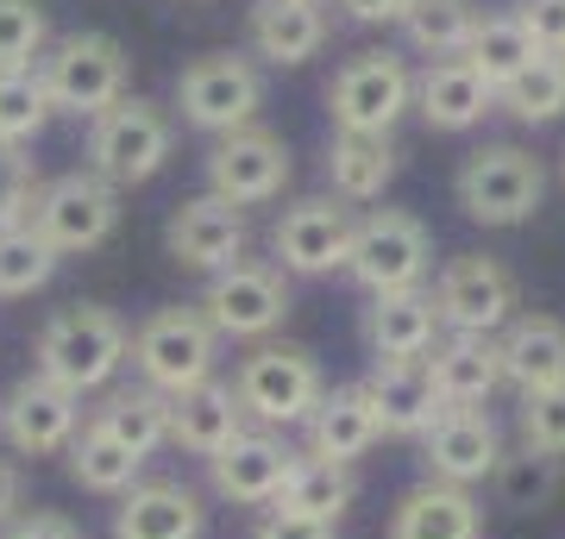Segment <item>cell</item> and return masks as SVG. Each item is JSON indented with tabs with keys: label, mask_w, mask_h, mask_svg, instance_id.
<instances>
[{
	"label": "cell",
	"mask_w": 565,
	"mask_h": 539,
	"mask_svg": "<svg viewBox=\"0 0 565 539\" xmlns=\"http://www.w3.org/2000/svg\"><path fill=\"white\" fill-rule=\"evenodd\" d=\"M0 539H82V527L70 515H57V508H32L13 527H0Z\"/></svg>",
	"instance_id": "obj_44"
},
{
	"label": "cell",
	"mask_w": 565,
	"mask_h": 539,
	"mask_svg": "<svg viewBox=\"0 0 565 539\" xmlns=\"http://www.w3.org/2000/svg\"><path fill=\"white\" fill-rule=\"evenodd\" d=\"M497 358H503V382L515 396H541L565 382V320L553 314H515L497 333Z\"/></svg>",
	"instance_id": "obj_21"
},
{
	"label": "cell",
	"mask_w": 565,
	"mask_h": 539,
	"mask_svg": "<svg viewBox=\"0 0 565 539\" xmlns=\"http://www.w3.org/2000/svg\"><path fill=\"white\" fill-rule=\"evenodd\" d=\"M264 107V69L239 51H202L195 63H182L177 76V114L182 126H195L207 139H226L239 126L258 120Z\"/></svg>",
	"instance_id": "obj_6"
},
{
	"label": "cell",
	"mask_w": 565,
	"mask_h": 539,
	"mask_svg": "<svg viewBox=\"0 0 565 539\" xmlns=\"http://www.w3.org/2000/svg\"><path fill=\"white\" fill-rule=\"evenodd\" d=\"M126 352H132V333H126V320L114 308L70 301V308L44 320L39 345H32V370L51 377L57 389H70V396H95V389L120 377Z\"/></svg>",
	"instance_id": "obj_1"
},
{
	"label": "cell",
	"mask_w": 565,
	"mask_h": 539,
	"mask_svg": "<svg viewBox=\"0 0 565 539\" xmlns=\"http://www.w3.org/2000/svg\"><path fill=\"white\" fill-rule=\"evenodd\" d=\"M39 195L44 182H39V163H32V144H0V233L32 226Z\"/></svg>",
	"instance_id": "obj_40"
},
{
	"label": "cell",
	"mask_w": 565,
	"mask_h": 539,
	"mask_svg": "<svg viewBox=\"0 0 565 539\" xmlns=\"http://www.w3.org/2000/svg\"><path fill=\"white\" fill-rule=\"evenodd\" d=\"M88 427H102L107 440H120L132 459H151L158 445H170V396H158L151 382L107 389L102 408L88 414Z\"/></svg>",
	"instance_id": "obj_29"
},
{
	"label": "cell",
	"mask_w": 565,
	"mask_h": 539,
	"mask_svg": "<svg viewBox=\"0 0 565 539\" xmlns=\"http://www.w3.org/2000/svg\"><path fill=\"white\" fill-rule=\"evenodd\" d=\"M296 464H302V452L282 440V433H270V427H245L239 440L207 464V477H214V496L233 502V508H277L282 483H289Z\"/></svg>",
	"instance_id": "obj_17"
},
{
	"label": "cell",
	"mask_w": 565,
	"mask_h": 539,
	"mask_svg": "<svg viewBox=\"0 0 565 539\" xmlns=\"http://www.w3.org/2000/svg\"><path fill=\"white\" fill-rule=\"evenodd\" d=\"M434 270V239L427 226L403 207H377L364 214L345 251V277L359 282L364 295H396V289H422Z\"/></svg>",
	"instance_id": "obj_9"
},
{
	"label": "cell",
	"mask_w": 565,
	"mask_h": 539,
	"mask_svg": "<svg viewBox=\"0 0 565 539\" xmlns=\"http://www.w3.org/2000/svg\"><path fill=\"white\" fill-rule=\"evenodd\" d=\"M396 163H403V151H396V139H359V132H333V144H327V188H333V201H377L396 182Z\"/></svg>",
	"instance_id": "obj_30"
},
{
	"label": "cell",
	"mask_w": 565,
	"mask_h": 539,
	"mask_svg": "<svg viewBox=\"0 0 565 539\" xmlns=\"http://www.w3.org/2000/svg\"><path fill=\"white\" fill-rule=\"evenodd\" d=\"M497 107L522 126H553L565 114V57H546L541 51L522 76H509L503 88H497Z\"/></svg>",
	"instance_id": "obj_36"
},
{
	"label": "cell",
	"mask_w": 565,
	"mask_h": 539,
	"mask_svg": "<svg viewBox=\"0 0 565 539\" xmlns=\"http://www.w3.org/2000/svg\"><path fill=\"white\" fill-rule=\"evenodd\" d=\"M233 396H239L245 420H258V427L277 433V427H308V414H315L321 396H327V382H321L315 352L264 339L252 358H239V370H233Z\"/></svg>",
	"instance_id": "obj_5"
},
{
	"label": "cell",
	"mask_w": 565,
	"mask_h": 539,
	"mask_svg": "<svg viewBox=\"0 0 565 539\" xmlns=\"http://www.w3.org/2000/svg\"><path fill=\"white\" fill-rule=\"evenodd\" d=\"M170 144H177V120L158 100L120 95L107 114L88 120V170L107 176L114 188H139L170 163Z\"/></svg>",
	"instance_id": "obj_3"
},
{
	"label": "cell",
	"mask_w": 565,
	"mask_h": 539,
	"mask_svg": "<svg viewBox=\"0 0 565 539\" xmlns=\"http://www.w3.org/2000/svg\"><path fill=\"white\" fill-rule=\"evenodd\" d=\"M195 308H202V320L221 333V339L264 345L282 320H289V282H282L277 263L239 258L233 270L207 277V289H202V301H195Z\"/></svg>",
	"instance_id": "obj_12"
},
{
	"label": "cell",
	"mask_w": 565,
	"mask_h": 539,
	"mask_svg": "<svg viewBox=\"0 0 565 539\" xmlns=\"http://www.w3.org/2000/svg\"><path fill=\"white\" fill-rule=\"evenodd\" d=\"M465 220L478 226H527L546 201V170L522 144H478L452 176Z\"/></svg>",
	"instance_id": "obj_4"
},
{
	"label": "cell",
	"mask_w": 565,
	"mask_h": 539,
	"mask_svg": "<svg viewBox=\"0 0 565 539\" xmlns=\"http://www.w3.org/2000/svg\"><path fill=\"white\" fill-rule=\"evenodd\" d=\"M51 120H57V107H51L39 63L32 69H0V144H32Z\"/></svg>",
	"instance_id": "obj_37"
},
{
	"label": "cell",
	"mask_w": 565,
	"mask_h": 539,
	"mask_svg": "<svg viewBox=\"0 0 565 539\" xmlns=\"http://www.w3.org/2000/svg\"><path fill=\"white\" fill-rule=\"evenodd\" d=\"M427 370H434V389H440L446 408H484V401L503 389L497 339H478V333H446V339L427 352Z\"/></svg>",
	"instance_id": "obj_28"
},
{
	"label": "cell",
	"mask_w": 565,
	"mask_h": 539,
	"mask_svg": "<svg viewBox=\"0 0 565 539\" xmlns=\"http://www.w3.org/2000/svg\"><path fill=\"white\" fill-rule=\"evenodd\" d=\"M20 502H25V471L13 459H0V527L20 520Z\"/></svg>",
	"instance_id": "obj_46"
},
{
	"label": "cell",
	"mask_w": 565,
	"mask_h": 539,
	"mask_svg": "<svg viewBox=\"0 0 565 539\" xmlns=\"http://www.w3.org/2000/svg\"><path fill=\"white\" fill-rule=\"evenodd\" d=\"M377 440H384V427H377V408H371V396H364V382L327 389L321 408L308 414V459L359 464Z\"/></svg>",
	"instance_id": "obj_25"
},
{
	"label": "cell",
	"mask_w": 565,
	"mask_h": 539,
	"mask_svg": "<svg viewBox=\"0 0 565 539\" xmlns=\"http://www.w3.org/2000/svg\"><path fill=\"white\" fill-rule=\"evenodd\" d=\"M364 396H371V408H377V427L396 433V440H422L427 427L446 414V401H440V389H434L427 358L377 364V370L364 377Z\"/></svg>",
	"instance_id": "obj_20"
},
{
	"label": "cell",
	"mask_w": 565,
	"mask_h": 539,
	"mask_svg": "<svg viewBox=\"0 0 565 539\" xmlns=\"http://www.w3.org/2000/svg\"><path fill=\"white\" fill-rule=\"evenodd\" d=\"M490 107H497V88H490L465 57H440L415 76V114H422L434 132H471Z\"/></svg>",
	"instance_id": "obj_24"
},
{
	"label": "cell",
	"mask_w": 565,
	"mask_h": 539,
	"mask_svg": "<svg viewBox=\"0 0 565 539\" xmlns=\"http://www.w3.org/2000/svg\"><path fill=\"white\" fill-rule=\"evenodd\" d=\"M114 226H120V188L95 170H70V176L44 182L39 207H32V233L57 258H82V251L107 245Z\"/></svg>",
	"instance_id": "obj_10"
},
{
	"label": "cell",
	"mask_w": 565,
	"mask_h": 539,
	"mask_svg": "<svg viewBox=\"0 0 565 539\" xmlns=\"http://www.w3.org/2000/svg\"><path fill=\"white\" fill-rule=\"evenodd\" d=\"M145 459H132L120 440H107L102 427H88L82 420V433L70 440V477L88 489V496H126L132 483H139Z\"/></svg>",
	"instance_id": "obj_33"
},
{
	"label": "cell",
	"mask_w": 565,
	"mask_h": 539,
	"mask_svg": "<svg viewBox=\"0 0 565 539\" xmlns=\"http://www.w3.org/2000/svg\"><path fill=\"white\" fill-rule=\"evenodd\" d=\"M515 433H522L527 452H541V459H565V382H559V389H541V396H522Z\"/></svg>",
	"instance_id": "obj_41"
},
{
	"label": "cell",
	"mask_w": 565,
	"mask_h": 539,
	"mask_svg": "<svg viewBox=\"0 0 565 539\" xmlns=\"http://www.w3.org/2000/svg\"><path fill=\"white\" fill-rule=\"evenodd\" d=\"M565 483V459H541V452H503L497 459V471H490V496H497V508H509V515H541V508H553V496H559Z\"/></svg>",
	"instance_id": "obj_32"
},
{
	"label": "cell",
	"mask_w": 565,
	"mask_h": 539,
	"mask_svg": "<svg viewBox=\"0 0 565 539\" xmlns=\"http://www.w3.org/2000/svg\"><path fill=\"white\" fill-rule=\"evenodd\" d=\"M252 539H340V527L333 520H315V515H296V508H264Z\"/></svg>",
	"instance_id": "obj_43"
},
{
	"label": "cell",
	"mask_w": 565,
	"mask_h": 539,
	"mask_svg": "<svg viewBox=\"0 0 565 539\" xmlns=\"http://www.w3.org/2000/svg\"><path fill=\"white\" fill-rule=\"evenodd\" d=\"M515 20H522V32L534 39V51L565 57V0H522Z\"/></svg>",
	"instance_id": "obj_42"
},
{
	"label": "cell",
	"mask_w": 565,
	"mask_h": 539,
	"mask_svg": "<svg viewBox=\"0 0 565 539\" xmlns=\"http://www.w3.org/2000/svg\"><path fill=\"white\" fill-rule=\"evenodd\" d=\"M245 433V408L233 396V382H214L207 377L202 389H182L170 396V445H182L189 459H221L226 445Z\"/></svg>",
	"instance_id": "obj_23"
},
{
	"label": "cell",
	"mask_w": 565,
	"mask_h": 539,
	"mask_svg": "<svg viewBox=\"0 0 565 539\" xmlns=\"http://www.w3.org/2000/svg\"><path fill=\"white\" fill-rule=\"evenodd\" d=\"M252 245V226H245V207L221 195H195L182 201L177 214L163 220V251L182 263V270H202V277H221L245 258Z\"/></svg>",
	"instance_id": "obj_15"
},
{
	"label": "cell",
	"mask_w": 565,
	"mask_h": 539,
	"mask_svg": "<svg viewBox=\"0 0 565 539\" xmlns=\"http://www.w3.org/2000/svg\"><path fill=\"white\" fill-rule=\"evenodd\" d=\"M503 459V433L484 408H446L434 427L422 433V464L434 483H452V489H471V483H490Z\"/></svg>",
	"instance_id": "obj_18"
},
{
	"label": "cell",
	"mask_w": 565,
	"mask_h": 539,
	"mask_svg": "<svg viewBox=\"0 0 565 539\" xmlns=\"http://www.w3.org/2000/svg\"><path fill=\"white\" fill-rule=\"evenodd\" d=\"M282 182H289V144L264 126H239V132L214 139V151H207V195L233 201V207L277 201Z\"/></svg>",
	"instance_id": "obj_16"
},
{
	"label": "cell",
	"mask_w": 565,
	"mask_h": 539,
	"mask_svg": "<svg viewBox=\"0 0 565 539\" xmlns=\"http://www.w3.org/2000/svg\"><path fill=\"white\" fill-rule=\"evenodd\" d=\"M82 433V396L57 389L51 377H20L7 396H0V440L20 459H51V452H70V440Z\"/></svg>",
	"instance_id": "obj_14"
},
{
	"label": "cell",
	"mask_w": 565,
	"mask_h": 539,
	"mask_svg": "<svg viewBox=\"0 0 565 539\" xmlns=\"http://www.w3.org/2000/svg\"><path fill=\"white\" fill-rule=\"evenodd\" d=\"M345 7V20H359V25H396L408 13V0H340Z\"/></svg>",
	"instance_id": "obj_45"
},
{
	"label": "cell",
	"mask_w": 565,
	"mask_h": 539,
	"mask_svg": "<svg viewBox=\"0 0 565 539\" xmlns=\"http://www.w3.org/2000/svg\"><path fill=\"white\" fill-rule=\"evenodd\" d=\"M352 233H359V214L333 195H302L289 201L270 226V251H277L282 277H333L345 270V251H352Z\"/></svg>",
	"instance_id": "obj_13"
},
{
	"label": "cell",
	"mask_w": 565,
	"mask_h": 539,
	"mask_svg": "<svg viewBox=\"0 0 565 539\" xmlns=\"http://www.w3.org/2000/svg\"><path fill=\"white\" fill-rule=\"evenodd\" d=\"M352 496H359V477H352V464H327V459H308L289 471V483H282V502L277 508H296V515H315V520H333L340 527V515L352 508Z\"/></svg>",
	"instance_id": "obj_34"
},
{
	"label": "cell",
	"mask_w": 565,
	"mask_h": 539,
	"mask_svg": "<svg viewBox=\"0 0 565 539\" xmlns=\"http://www.w3.org/2000/svg\"><path fill=\"white\" fill-rule=\"evenodd\" d=\"M39 76H44V88H51V107H57V114L95 120V114H107V107L126 95L132 63H126L120 39H107V32H63V39H51V51L39 57Z\"/></svg>",
	"instance_id": "obj_7"
},
{
	"label": "cell",
	"mask_w": 565,
	"mask_h": 539,
	"mask_svg": "<svg viewBox=\"0 0 565 539\" xmlns=\"http://www.w3.org/2000/svg\"><path fill=\"white\" fill-rule=\"evenodd\" d=\"M440 314L427 289H396V295H371L364 308V345L377 364H403V358H427L440 345Z\"/></svg>",
	"instance_id": "obj_19"
},
{
	"label": "cell",
	"mask_w": 565,
	"mask_h": 539,
	"mask_svg": "<svg viewBox=\"0 0 565 539\" xmlns=\"http://www.w3.org/2000/svg\"><path fill=\"white\" fill-rule=\"evenodd\" d=\"M408 107H415V69L396 51H359V57L340 63V76L327 82L333 126L359 132V139H390Z\"/></svg>",
	"instance_id": "obj_8"
},
{
	"label": "cell",
	"mask_w": 565,
	"mask_h": 539,
	"mask_svg": "<svg viewBox=\"0 0 565 539\" xmlns=\"http://www.w3.org/2000/svg\"><path fill=\"white\" fill-rule=\"evenodd\" d=\"M126 364L139 370V382H151L158 396H182L202 389L221 364V333L202 320V308H158L132 326V352Z\"/></svg>",
	"instance_id": "obj_2"
},
{
	"label": "cell",
	"mask_w": 565,
	"mask_h": 539,
	"mask_svg": "<svg viewBox=\"0 0 565 539\" xmlns=\"http://www.w3.org/2000/svg\"><path fill=\"white\" fill-rule=\"evenodd\" d=\"M51 51L44 0H0V69H32Z\"/></svg>",
	"instance_id": "obj_39"
},
{
	"label": "cell",
	"mask_w": 565,
	"mask_h": 539,
	"mask_svg": "<svg viewBox=\"0 0 565 539\" xmlns=\"http://www.w3.org/2000/svg\"><path fill=\"white\" fill-rule=\"evenodd\" d=\"M559 163H565V158H559Z\"/></svg>",
	"instance_id": "obj_47"
},
{
	"label": "cell",
	"mask_w": 565,
	"mask_h": 539,
	"mask_svg": "<svg viewBox=\"0 0 565 539\" xmlns=\"http://www.w3.org/2000/svg\"><path fill=\"white\" fill-rule=\"evenodd\" d=\"M207 508L189 483H132L114 508V539H202Z\"/></svg>",
	"instance_id": "obj_22"
},
{
	"label": "cell",
	"mask_w": 565,
	"mask_h": 539,
	"mask_svg": "<svg viewBox=\"0 0 565 539\" xmlns=\"http://www.w3.org/2000/svg\"><path fill=\"white\" fill-rule=\"evenodd\" d=\"M57 251L32 233V226H13V233H0V295L20 301L32 295V289H44V282L57 277Z\"/></svg>",
	"instance_id": "obj_38"
},
{
	"label": "cell",
	"mask_w": 565,
	"mask_h": 539,
	"mask_svg": "<svg viewBox=\"0 0 565 539\" xmlns=\"http://www.w3.org/2000/svg\"><path fill=\"white\" fill-rule=\"evenodd\" d=\"M427 295H434V314H440L446 333H478V339H497L509 320H515V308H522V289L509 277V263L484 258V251L452 258L434 277Z\"/></svg>",
	"instance_id": "obj_11"
},
{
	"label": "cell",
	"mask_w": 565,
	"mask_h": 539,
	"mask_svg": "<svg viewBox=\"0 0 565 539\" xmlns=\"http://www.w3.org/2000/svg\"><path fill=\"white\" fill-rule=\"evenodd\" d=\"M534 57H541V51H534V39L522 32L515 13H484L478 32H471V44H465V63H471L490 88H503L509 76H522Z\"/></svg>",
	"instance_id": "obj_35"
},
{
	"label": "cell",
	"mask_w": 565,
	"mask_h": 539,
	"mask_svg": "<svg viewBox=\"0 0 565 539\" xmlns=\"http://www.w3.org/2000/svg\"><path fill=\"white\" fill-rule=\"evenodd\" d=\"M478 0H408V13L396 25H403V39L422 51V57H465V44H471V32H478Z\"/></svg>",
	"instance_id": "obj_31"
},
{
	"label": "cell",
	"mask_w": 565,
	"mask_h": 539,
	"mask_svg": "<svg viewBox=\"0 0 565 539\" xmlns=\"http://www.w3.org/2000/svg\"><path fill=\"white\" fill-rule=\"evenodd\" d=\"M390 539H484V508L471 489L452 483H415L396 515H390Z\"/></svg>",
	"instance_id": "obj_27"
},
{
	"label": "cell",
	"mask_w": 565,
	"mask_h": 539,
	"mask_svg": "<svg viewBox=\"0 0 565 539\" xmlns=\"http://www.w3.org/2000/svg\"><path fill=\"white\" fill-rule=\"evenodd\" d=\"M245 39H252V51H258L264 63L296 69V63L321 57L327 13H321V0H258L252 20H245Z\"/></svg>",
	"instance_id": "obj_26"
}]
</instances>
